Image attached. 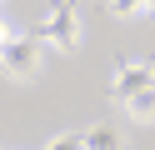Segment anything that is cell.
I'll use <instances>...</instances> for the list:
<instances>
[{"label":"cell","mask_w":155,"mask_h":150,"mask_svg":"<svg viewBox=\"0 0 155 150\" xmlns=\"http://www.w3.org/2000/svg\"><path fill=\"white\" fill-rule=\"evenodd\" d=\"M145 85H155V65L150 60H120V70H115V80H110V95L130 100L135 90H145Z\"/></svg>","instance_id":"3"},{"label":"cell","mask_w":155,"mask_h":150,"mask_svg":"<svg viewBox=\"0 0 155 150\" xmlns=\"http://www.w3.org/2000/svg\"><path fill=\"white\" fill-rule=\"evenodd\" d=\"M125 105V115L135 120V125H155V85H145V90H135L130 100H120Z\"/></svg>","instance_id":"4"},{"label":"cell","mask_w":155,"mask_h":150,"mask_svg":"<svg viewBox=\"0 0 155 150\" xmlns=\"http://www.w3.org/2000/svg\"><path fill=\"white\" fill-rule=\"evenodd\" d=\"M110 10L125 15V20H135V15H150V0H110Z\"/></svg>","instance_id":"6"},{"label":"cell","mask_w":155,"mask_h":150,"mask_svg":"<svg viewBox=\"0 0 155 150\" xmlns=\"http://www.w3.org/2000/svg\"><path fill=\"white\" fill-rule=\"evenodd\" d=\"M10 35H15V30H10V25H5V20H0V45H5V40H10Z\"/></svg>","instance_id":"8"},{"label":"cell","mask_w":155,"mask_h":150,"mask_svg":"<svg viewBox=\"0 0 155 150\" xmlns=\"http://www.w3.org/2000/svg\"><path fill=\"white\" fill-rule=\"evenodd\" d=\"M45 145L50 150H70V145H80V130H60V135H50Z\"/></svg>","instance_id":"7"},{"label":"cell","mask_w":155,"mask_h":150,"mask_svg":"<svg viewBox=\"0 0 155 150\" xmlns=\"http://www.w3.org/2000/svg\"><path fill=\"white\" fill-rule=\"evenodd\" d=\"M40 55H45V40L35 35V30H25V35L15 30V35L0 45V70L10 80H35L40 75Z\"/></svg>","instance_id":"2"},{"label":"cell","mask_w":155,"mask_h":150,"mask_svg":"<svg viewBox=\"0 0 155 150\" xmlns=\"http://www.w3.org/2000/svg\"><path fill=\"white\" fill-rule=\"evenodd\" d=\"M35 35L45 40V50H75L80 45V15H75L70 0H55V5H45V15L35 20Z\"/></svg>","instance_id":"1"},{"label":"cell","mask_w":155,"mask_h":150,"mask_svg":"<svg viewBox=\"0 0 155 150\" xmlns=\"http://www.w3.org/2000/svg\"><path fill=\"white\" fill-rule=\"evenodd\" d=\"M80 145H95V150H120V130H115V125H90V130H80Z\"/></svg>","instance_id":"5"}]
</instances>
